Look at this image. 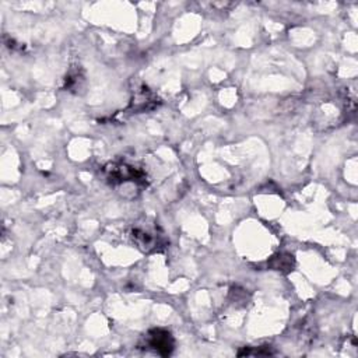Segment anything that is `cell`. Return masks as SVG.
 <instances>
[{"mask_svg":"<svg viewBox=\"0 0 358 358\" xmlns=\"http://www.w3.org/2000/svg\"><path fill=\"white\" fill-rule=\"evenodd\" d=\"M108 181L113 185L135 182V184H146V173L129 164H112L105 168Z\"/></svg>","mask_w":358,"mask_h":358,"instance_id":"1","label":"cell"},{"mask_svg":"<svg viewBox=\"0 0 358 358\" xmlns=\"http://www.w3.org/2000/svg\"><path fill=\"white\" fill-rule=\"evenodd\" d=\"M147 346L157 354L167 357L173 351L175 340L168 330L164 329H153L147 335Z\"/></svg>","mask_w":358,"mask_h":358,"instance_id":"2","label":"cell"},{"mask_svg":"<svg viewBox=\"0 0 358 358\" xmlns=\"http://www.w3.org/2000/svg\"><path fill=\"white\" fill-rule=\"evenodd\" d=\"M279 258H280V261H277V263H274L273 267H274L276 270H283V269L291 270V267H292V256L287 255V256L284 258V256L281 255V256H279Z\"/></svg>","mask_w":358,"mask_h":358,"instance_id":"3","label":"cell"}]
</instances>
